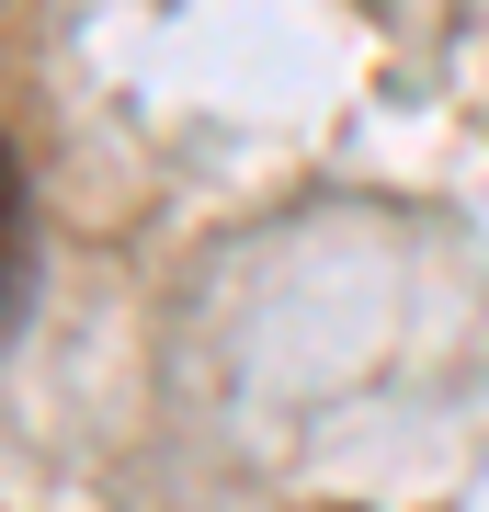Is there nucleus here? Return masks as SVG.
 Wrapping results in <instances>:
<instances>
[{"label":"nucleus","instance_id":"1","mask_svg":"<svg viewBox=\"0 0 489 512\" xmlns=\"http://www.w3.org/2000/svg\"><path fill=\"white\" fill-rule=\"evenodd\" d=\"M12 285H23V160L0 137V319H12Z\"/></svg>","mask_w":489,"mask_h":512}]
</instances>
